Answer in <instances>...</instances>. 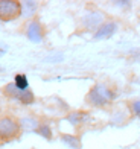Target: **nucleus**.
Here are the masks:
<instances>
[{"mask_svg":"<svg viewBox=\"0 0 140 149\" xmlns=\"http://www.w3.org/2000/svg\"><path fill=\"white\" fill-rule=\"evenodd\" d=\"M116 97L114 90H111L107 84L98 82L91 87V90L87 94V102L93 107H107L110 105Z\"/></svg>","mask_w":140,"mask_h":149,"instance_id":"nucleus-1","label":"nucleus"},{"mask_svg":"<svg viewBox=\"0 0 140 149\" xmlns=\"http://www.w3.org/2000/svg\"><path fill=\"white\" fill-rule=\"evenodd\" d=\"M20 131H22V126L18 120L9 116L0 117V141H11L17 139Z\"/></svg>","mask_w":140,"mask_h":149,"instance_id":"nucleus-2","label":"nucleus"},{"mask_svg":"<svg viewBox=\"0 0 140 149\" xmlns=\"http://www.w3.org/2000/svg\"><path fill=\"white\" fill-rule=\"evenodd\" d=\"M22 15V3L17 0H0V22H11Z\"/></svg>","mask_w":140,"mask_h":149,"instance_id":"nucleus-3","label":"nucleus"},{"mask_svg":"<svg viewBox=\"0 0 140 149\" xmlns=\"http://www.w3.org/2000/svg\"><path fill=\"white\" fill-rule=\"evenodd\" d=\"M26 35L31 41L34 43H40L43 40V26L40 24V22L34 20L28 24V29H26Z\"/></svg>","mask_w":140,"mask_h":149,"instance_id":"nucleus-4","label":"nucleus"},{"mask_svg":"<svg viewBox=\"0 0 140 149\" xmlns=\"http://www.w3.org/2000/svg\"><path fill=\"white\" fill-rule=\"evenodd\" d=\"M102 22H104V14L102 12H98V11L88 12L84 17V26L87 29H98L99 26H102Z\"/></svg>","mask_w":140,"mask_h":149,"instance_id":"nucleus-5","label":"nucleus"},{"mask_svg":"<svg viewBox=\"0 0 140 149\" xmlns=\"http://www.w3.org/2000/svg\"><path fill=\"white\" fill-rule=\"evenodd\" d=\"M117 31V24L114 22H108V23H102V26H99L98 31L95 32V38L96 40H102V38H110L113 33Z\"/></svg>","mask_w":140,"mask_h":149,"instance_id":"nucleus-6","label":"nucleus"},{"mask_svg":"<svg viewBox=\"0 0 140 149\" xmlns=\"http://www.w3.org/2000/svg\"><path fill=\"white\" fill-rule=\"evenodd\" d=\"M90 119V114L88 113H82V111H75V113H70L67 116V120L73 126H79L82 125L84 122H87Z\"/></svg>","mask_w":140,"mask_h":149,"instance_id":"nucleus-7","label":"nucleus"},{"mask_svg":"<svg viewBox=\"0 0 140 149\" xmlns=\"http://www.w3.org/2000/svg\"><path fill=\"white\" fill-rule=\"evenodd\" d=\"M20 104H23V105H31V104H34V100H35V96H34V93H32L29 88L28 90H20L18 93V96L17 99Z\"/></svg>","mask_w":140,"mask_h":149,"instance_id":"nucleus-8","label":"nucleus"},{"mask_svg":"<svg viewBox=\"0 0 140 149\" xmlns=\"http://www.w3.org/2000/svg\"><path fill=\"white\" fill-rule=\"evenodd\" d=\"M61 140H63L64 145L70 146L72 149H81V140H79V137H76V135L63 134L61 135Z\"/></svg>","mask_w":140,"mask_h":149,"instance_id":"nucleus-9","label":"nucleus"},{"mask_svg":"<svg viewBox=\"0 0 140 149\" xmlns=\"http://www.w3.org/2000/svg\"><path fill=\"white\" fill-rule=\"evenodd\" d=\"M38 5L35 2H24L22 3V15H32L37 11Z\"/></svg>","mask_w":140,"mask_h":149,"instance_id":"nucleus-10","label":"nucleus"},{"mask_svg":"<svg viewBox=\"0 0 140 149\" xmlns=\"http://www.w3.org/2000/svg\"><path fill=\"white\" fill-rule=\"evenodd\" d=\"M20 126L24 128V130H35L37 131L38 122L35 119H32V117H23L22 120H20Z\"/></svg>","mask_w":140,"mask_h":149,"instance_id":"nucleus-11","label":"nucleus"},{"mask_svg":"<svg viewBox=\"0 0 140 149\" xmlns=\"http://www.w3.org/2000/svg\"><path fill=\"white\" fill-rule=\"evenodd\" d=\"M14 84L18 90H28L29 88V84H28V78L24 74H17L15 79H14Z\"/></svg>","mask_w":140,"mask_h":149,"instance_id":"nucleus-12","label":"nucleus"},{"mask_svg":"<svg viewBox=\"0 0 140 149\" xmlns=\"http://www.w3.org/2000/svg\"><path fill=\"white\" fill-rule=\"evenodd\" d=\"M3 93L6 94V96H9V97H12V99H17V96H18V93H20V90L15 87V84L14 82H11V84H8L3 88Z\"/></svg>","mask_w":140,"mask_h":149,"instance_id":"nucleus-13","label":"nucleus"},{"mask_svg":"<svg viewBox=\"0 0 140 149\" xmlns=\"http://www.w3.org/2000/svg\"><path fill=\"white\" fill-rule=\"evenodd\" d=\"M37 132L41 135V137H44L46 140L52 139V130H50V126H47V125H40L37 128Z\"/></svg>","mask_w":140,"mask_h":149,"instance_id":"nucleus-14","label":"nucleus"},{"mask_svg":"<svg viewBox=\"0 0 140 149\" xmlns=\"http://www.w3.org/2000/svg\"><path fill=\"white\" fill-rule=\"evenodd\" d=\"M131 113L140 117V100H132L131 102Z\"/></svg>","mask_w":140,"mask_h":149,"instance_id":"nucleus-15","label":"nucleus"},{"mask_svg":"<svg viewBox=\"0 0 140 149\" xmlns=\"http://www.w3.org/2000/svg\"><path fill=\"white\" fill-rule=\"evenodd\" d=\"M3 53H5V50H0V55H3Z\"/></svg>","mask_w":140,"mask_h":149,"instance_id":"nucleus-16","label":"nucleus"}]
</instances>
